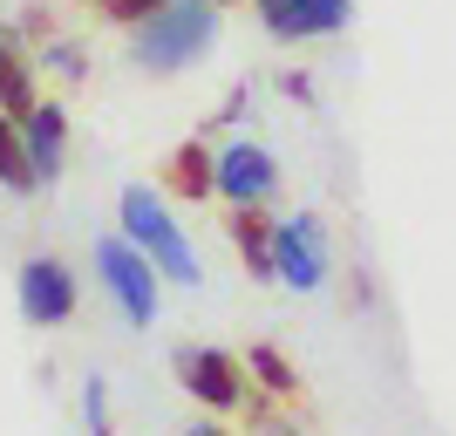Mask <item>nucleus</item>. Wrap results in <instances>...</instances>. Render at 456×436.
<instances>
[{"label":"nucleus","instance_id":"1","mask_svg":"<svg viewBox=\"0 0 456 436\" xmlns=\"http://www.w3.org/2000/svg\"><path fill=\"white\" fill-rule=\"evenodd\" d=\"M123 232H130L136 246L151 252L164 273H171L177 286H198V252L184 246V232L164 218V205H157V191H143V185H130L123 191Z\"/></svg>","mask_w":456,"mask_h":436},{"label":"nucleus","instance_id":"2","mask_svg":"<svg viewBox=\"0 0 456 436\" xmlns=\"http://www.w3.org/2000/svg\"><path fill=\"white\" fill-rule=\"evenodd\" d=\"M211 28H218L211 0H171V7L143 28V48H136V55L151 62V69H184L191 55H205Z\"/></svg>","mask_w":456,"mask_h":436},{"label":"nucleus","instance_id":"3","mask_svg":"<svg viewBox=\"0 0 456 436\" xmlns=\"http://www.w3.org/2000/svg\"><path fill=\"white\" fill-rule=\"evenodd\" d=\"M95 266H102V286L116 293V307H123L136 327L151 321V314H157V273H151V259H143L136 246H123V239H102V246H95Z\"/></svg>","mask_w":456,"mask_h":436},{"label":"nucleus","instance_id":"4","mask_svg":"<svg viewBox=\"0 0 456 436\" xmlns=\"http://www.w3.org/2000/svg\"><path fill=\"white\" fill-rule=\"evenodd\" d=\"M20 314L35 327H61L76 314V273H69L55 252H41V259L20 266Z\"/></svg>","mask_w":456,"mask_h":436},{"label":"nucleus","instance_id":"5","mask_svg":"<svg viewBox=\"0 0 456 436\" xmlns=\"http://www.w3.org/2000/svg\"><path fill=\"white\" fill-rule=\"evenodd\" d=\"M273 266H280V280H286V286L314 293V286L327 280V239H321V218H286V226L273 232Z\"/></svg>","mask_w":456,"mask_h":436},{"label":"nucleus","instance_id":"6","mask_svg":"<svg viewBox=\"0 0 456 436\" xmlns=\"http://www.w3.org/2000/svg\"><path fill=\"white\" fill-rule=\"evenodd\" d=\"M177 382H184L198 402H211V409H239V402H246L239 361H232L225 348H184V355H177Z\"/></svg>","mask_w":456,"mask_h":436},{"label":"nucleus","instance_id":"7","mask_svg":"<svg viewBox=\"0 0 456 436\" xmlns=\"http://www.w3.org/2000/svg\"><path fill=\"white\" fill-rule=\"evenodd\" d=\"M259 14H266L273 35L314 41V35H334V28L347 21V0H259Z\"/></svg>","mask_w":456,"mask_h":436},{"label":"nucleus","instance_id":"8","mask_svg":"<svg viewBox=\"0 0 456 436\" xmlns=\"http://www.w3.org/2000/svg\"><path fill=\"white\" fill-rule=\"evenodd\" d=\"M218 191H225L232 205H259L273 191V157L259 151V144H232V151L218 157Z\"/></svg>","mask_w":456,"mask_h":436},{"label":"nucleus","instance_id":"9","mask_svg":"<svg viewBox=\"0 0 456 436\" xmlns=\"http://www.w3.org/2000/svg\"><path fill=\"white\" fill-rule=\"evenodd\" d=\"M0 110H14L20 123L41 110V95H35V76H28V55H20V41L0 28Z\"/></svg>","mask_w":456,"mask_h":436},{"label":"nucleus","instance_id":"10","mask_svg":"<svg viewBox=\"0 0 456 436\" xmlns=\"http://www.w3.org/2000/svg\"><path fill=\"white\" fill-rule=\"evenodd\" d=\"M61 144H69V116H61L55 103H41V110L28 116V157H35L41 177L61 171Z\"/></svg>","mask_w":456,"mask_h":436},{"label":"nucleus","instance_id":"11","mask_svg":"<svg viewBox=\"0 0 456 436\" xmlns=\"http://www.w3.org/2000/svg\"><path fill=\"white\" fill-rule=\"evenodd\" d=\"M171 191L177 198H211V191H218V157L205 151V144H184V151L171 157Z\"/></svg>","mask_w":456,"mask_h":436},{"label":"nucleus","instance_id":"12","mask_svg":"<svg viewBox=\"0 0 456 436\" xmlns=\"http://www.w3.org/2000/svg\"><path fill=\"white\" fill-rule=\"evenodd\" d=\"M232 239H239V252H246V266L259 273V280H266V273H280V266H273V226H266L252 205H239V218H232Z\"/></svg>","mask_w":456,"mask_h":436},{"label":"nucleus","instance_id":"13","mask_svg":"<svg viewBox=\"0 0 456 436\" xmlns=\"http://www.w3.org/2000/svg\"><path fill=\"white\" fill-rule=\"evenodd\" d=\"M0 185H7V191H35L41 185L35 157H28V136H14L7 116H0Z\"/></svg>","mask_w":456,"mask_h":436},{"label":"nucleus","instance_id":"14","mask_svg":"<svg viewBox=\"0 0 456 436\" xmlns=\"http://www.w3.org/2000/svg\"><path fill=\"white\" fill-rule=\"evenodd\" d=\"M246 368H252L259 382H266L273 396H300V375H293V361H286L280 348H266V341H259V348L246 355Z\"/></svg>","mask_w":456,"mask_h":436},{"label":"nucleus","instance_id":"15","mask_svg":"<svg viewBox=\"0 0 456 436\" xmlns=\"http://www.w3.org/2000/svg\"><path fill=\"white\" fill-rule=\"evenodd\" d=\"M164 7H171V0H102V14H110V21H157Z\"/></svg>","mask_w":456,"mask_h":436},{"label":"nucleus","instance_id":"16","mask_svg":"<svg viewBox=\"0 0 456 436\" xmlns=\"http://www.w3.org/2000/svg\"><path fill=\"white\" fill-rule=\"evenodd\" d=\"M184 436H225V430H211V423H191V430Z\"/></svg>","mask_w":456,"mask_h":436},{"label":"nucleus","instance_id":"17","mask_svg":"<svg viewBox=\"0 0 456 436\" xmlns=\"http://www.w3.org/2000/svg\"><path fill=\"white\" fill-rule=\"evenodd\" d=\"M259 436H293V430H286V423H266V430H259Z\"/></svg>","mask_w":456,"mask_h":436}]
</instances>
